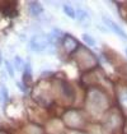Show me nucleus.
<instances>
[{
    "mask_svg": "<svg viewBox=\"0 0 127 134\" xmlns=\"http://www.w3.org/2000/svg\"><path fill=\"white\" fill-rule=\"evenodd\" d=\"M50 43V40H46L45 36H34L29 41V47L33 51H42Z\"/></svg>",
    "mask_w": 127,
    "mask_h": 134,
    "instance_id": "f257e3e1",
    "label": "nucleus"
},
{
    "mask_svg": "<svg viewBox=\"0 0 127 134\" xmlns=\"http://www.w3.org/2000/svg\"><path fill=\"white\" fill-rule=\"evenodd\" d=\"M103 21H104V23L107 24V27L112 30V32H115V33H116V35H118L119 37H122V38L127 40V33L123 31V30H122V28H121L118 24H117L116 22L111 21V19H108V18H104Z\"/></svg>",
    "mask_w": 127,
    "mask_h": 134,
    "instance_id": "f03ea898",
    "label": "nucleus"
},
{
    "mask_svg": "<svg viewBox=\"0 0 127 134\" xmlns=\"http://www.w3.org/2000/svg\"><path fill=\"white\" fill-rule=\"evenodd\" d=\"M29 12H31L32 15H34V17L40 15V14L42 13V7H41V4L37 3V1H31V3H29Z\"/></svg>",
    "mask_w": 127,
    "mask_h": 134,
    "instance_id": "7ed1b4c3",
    "label": "nucleus"
},
{
    "mask_svg": "<svg viewBox=\"0 0 127 134\" xmlns=\"http://www.w3.org/2000/svg\"><path fill=\"white\" fill-rule=\"evenodd\" d=\"M32 79V72H31V65H29V63H27L26 64V66H24V73H23V81L26 83H28L29 81Z\"/></svg>",
    "mask_w": 127,
    "mask_h": 134,
    "instance_id": "20e7f679",
    "label": "nucleus"
},
{
    "mask_svg": "<svg viewBox=\"0 0 127 134\" xmlns=\"http://www.w3.org/2000/svg\"><path fill=\"white\" fill-rule=\"evenodd\" d=\"M63 12L67 17H70L71 19H76V10L74 8L69 7V5H63Z\"/></svg>",
    "mask_w": 127,
    "mask_h": 134,
    "instance_id": "39448f33",
    "label": "nucleus"
},
{
    "mask_svg": "<svg viewBox=\"0 0 127 134\" xmlns=\"http://www.w3.org/2000/svg\"><path fill=\"white\" fill-rule=\"evenodd\" d=\"M83 40L85 41V43H88V45H89V46H92V47H95V46H97V42H95V40L92 37V36L86 35V33H84V35H83Z\"/></svg>",
    "mask_w": 127,
    "mask_h": 134,
    "instance_id": "423d86ee",
    "label": "nucleus"
},
{
    "mask_svg": "<svg viewBox=\"0 0 127 134\" xmlns=\"http://www.w3.org/2000/svg\"><path fill=\"white\" fill-rule=\"evenodd\" d=\"M14 64H15V68L18 69V70H22L26 65H24V63H23V60H22L19 56H15L14 58Z\"/></svg>",
    "mask_w": 127,
    "mask_h": 134,
    "instance_id": "0eeeda50",
    "label": "nucleus"
},
{
    "mask_svg": "<svg viewBox=\"0 0 127 134\" xmlns=\"http://www.w3.org/2000/svg\"><path fill=\"white\" fill-rule=\"evenodd\" d=\"M88 17V14L85 13L83 9H76V18H79V19H84Z\"/></svg>",
    "mask_w": 127,
    "mask_h": 134,
    "instance_id": "6e6552de",
    "label": "nucleus"
},
{
    "mask_svg": "<svg viewBox=\"0 0 127 134\" xmlns=\"http://www.w3.org/2000/svg\"><path fill=\"white\" fill-rule=\"evenodd\" d=\"M5 68H7V72L9 73V75L14 77V69H13V65L9 62H5Z\"/></svg>",
    "mask_w": 127,
    "mask_h": 134,
    "instance_id": "1a4fd4ad",
    "label": "nucleus"
},
{
    "mask_svg": "<svg viewBox=\"0 0 127 134\" xmlns=\"http://www.w3.org/2000/svg\"><path fill=\"white\" fill-rule=\"evenodd\" d=\"M1 92H3V94H4L5 98L8 97V93H7V88H5V87H1Z\"/></svg>",
    "mask_w": 127,
    "mask_h": 134,
    "instance_id": "9d476101",
    "label": "nucleus"
},
{
    "mask_svg": "<svg viewBox=\"0 0 127 134\" xmlns=\"http://www.w3.org/2000/svg\"><path fill=\"white\" fill-rule=\"evenodd\" d=\"M126 55H127V47H126Z\"/></svg>",
    "mask_w": 127,
    "mask_h": 134,
    "instance_id": "9b49d317",
    "label": "nucleus"
},
{
    "mask_svg": "<svg viewBox=\"0 0 127 134\" xmlns=\"http://www.w3.org/2000/svg\"><path fill=\"white\" fill-rule=\"evenodd\" d=\"M0 58H1V55H0Z\"/></svg>",
    "mask_w": 127,
    "mask_h": 134,
    "instance_id": "f8f14e48",
    "label": "nucleus"
}]
</instances>
